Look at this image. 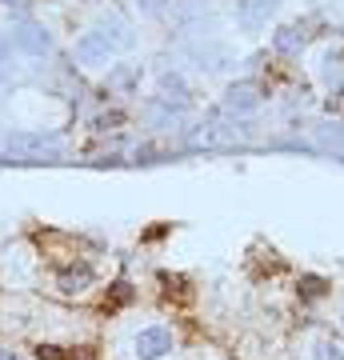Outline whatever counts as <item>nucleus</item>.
<instances>
[{
    "label": "nucleus",
    "instance_id": "nucleus-9",
    "mask_svg": "<svg viewBox=\"0 0 344 360\" xmlns=\"http://www.w3.org/2000/svg\"><path fill=\"white\" fill-rule=\"evenodd\" d=\"M272 49H276V52H300V49H305V32H300L296 25L276 28V32H272Z\"/></svg>",
    "mask_w": 344,
    "mask_h": 360
},
{
    "label": "nucleus",
    "instance_id": "nucleus-17",
    "mask_svg": "<svg viewBox=\"0 0 344 360\" xmlns=\"http://www.w3.org/2000/svg\"><path fill=\"white\" fill-rule=\"evenodd\" d=\"M317 360H344V352L336 345H329V340H324V345L317 348Z\"/></svg>",
    "mask_w": 344,
    "mask_h": 360
},
{
    "label": "nucleus",
    "instance_id": "nucleus-3",
    "mask_svg": "<svg viewBox=\"0 0 344 360\" xmlns=\"http://www.w3.org/2000/svg\"><path fill=\"white\" fill-rule=\"evenodd\" d=\"M281 8V0H236V8H232V20L241 32H260V28L276 16Z\"/></svg>",
    "mask_w": 344,
    "mask_h": 360
},
{
    "label": "nucleus",
    "instance_id": "nucleus-10",
    "mask_svg": "<svg viewBox=\"0 0 344 360\" xmlns=\"http://www.w3.org/2000/svg\"><path fill=\"white\" fill-rule=\"evenodd\" d=\"M317 141H320V148H336V153H344V124L340 120H324V124H317Z\"/></svg>",
    "mask_w": 344,
    "mask_h": 360
},
{
    "label": "nucleus",
    "instance_id": "nucleus-15",
    "mask_svg": "<svg viewBox=\"0 0 344 360\" xmlns=\"http://www.w3.org/2000/svg\"><path fill=\"white\" fill-rule=\"evenodd\" d=\"M141 16H165L168 13V0H136Z\"/></svg>",
    "mask_w": 344,
    "mask_h": 360
},
{
    "label": "nucleus",
    "instance_id": "nucleus-13",
    "mask_svg": "<svg viewBox=\"0 0 344 360\" xmlns=\"http://www.w3.org/2000/svg\"><path fill=\"white\" fill-rule=\"evenodd\" d=\"M160 89L168 92V101H177V104H189V84L177 77V72H165L160 77Z\"/></svg>",
    "mask_w": 344,
    "mask_h": 360
},
{
    "label": "nucleus",
    "instance_id": "nucleus-4",
    "mask_svg": "<svg viewBox=\"0 0 344 360\" xmlns=\"http://www.w3.org/2000/svg\"><path fill=\"white\" fill-rule=\"evenodd\" d=\"M172 333L168 328H160V324H153V328H141L136 333V356L141 360H160V356H168L172 352Z\"/></svg>",
    "mask_w": 344,
    "mask_h": 360
},
{
    "label": "nucleus",
    "instance_id": "nucleus-16",
    "mask_svg": "<svg viewBox=\"0 0 344 360\" xmlns=\"http://www.w3.org/2000/svg\"><path fill=\"white\" fill-rule=\"evenodd\" d=\"M116 84V89H128V84H132V80H136V72H132V68H116L113 77H108Z\"/></svg>",
    "mask_w": 344,
    "mask_h": 360
},
{
    "label": "nucleus",
    "instance_id": "nucleus-2",
    "mask_svg": "<svg viewBox=\"0 0 344 360\" xmlns=\"http://www.w3.org/2000/svg\"><path fill=\"white\" fill-rule=\"evenodd\" d=\"M8 40H13V49L20 52V56H49L52 52V37L44 25H32V20H25V25H13L8 28Z\"/></svg>",
    "mask_w": 344,
    "mask_h": 360
},
{
    "label": "nucleus",
    "instance_id": "nucleus-18",
    "mask_svg": "<svg viewBox=\"0 0 344 360\" xmlns=\"http://www.w3.org/2000/svg\"><path fill=\"white\" fill-rule=\"evenodd\" d=\"M37 360H77V356H60V348L40 345V348H37Z\"/></svg>",
    "mask_w": 344,
    "mask_h": 360
},
{
    "label": "nucleus",
    "instance_id": "nucleus-8",
    "mask_svg": "<svg viewBox=\"0 0 344 360\" xmlns=\"http://www.w3.org/2000/svg\"><path fill=\"white\" fill-rule=\"evenodd\" d=\"M96 32H101L108 44H113V52H116V49L125 52V49H132V44H136V37L128 32V25H125V20H116V16H108L104 25H96Z\"/></svg>",
    "mask_w": 344,
    "mask_h": 360
},
{
    "label": "nucleus",
    "instance_id": "nucleus-5",
    "mask_svg": "<svg viewBox=\"0 0 344 360\" xmlns=\"http://www.w3.org/2000/svg\"><path fill=\"white\" fill-rule=\"evenodd\" d=\"M260 108V89H256L253 80H236V84H229V92H224V112L232 116H248Z\"/></svg>",
    "mask_w": 344,
    "mask_h": 360
},
{
    "label": "nucleus",
    "instance_id": "nucleus-6",
    "mask_svg": "<svg viewBox=\"0 0 344 360\" xmlns=\"http://www.w3.org/2000/svg\"><path fill=\"white\" fill-rule=\"evenodd\" d=\"M108 56H113V44H108L96 28L77 40V60L84 68H104V65H108Z\"/></svg>",
    "mask_w": 344,
    "mask_h": 360
},
{
    "label": "nucleus",
    "instance_id": "nucleus-19",
    "mask_svg": "<svg viewBox=\"0 0 344 360\" xmlns=\"http://www.w3.org/2000/svg\"><path fill=\"white\" fill-rule=\"evenodd\" d=\"M0 360H25V356H20V352H8V348H4V352H0Z\"/></svg>",
    "mask_w": 344,
    "mask_h": 360
},
{
    "label": "nucleus",
    "instance_id": "nucleus-14",
    "mask_svg": "<svg viewBox=\"0 0 344 360\" xmlns=\"http://www.w3.org/2000/svg\"><path fill=\"white\" fill-rule=\"evenodd\" d=\"M324 288H329V284L320 281V276H300V292H305L308 300H317V296H324Z\"/></svg>",
    "mask_w": 344,
    "mask_h": 360
},
{
    "label": "nucleus",
    "instance_id": "nucleus-7",
    "mask_svg": "<svg viewBox=\"0 0 344 360\" xmlns=\"http://www.w3.org/2000/svg\"><path fill=\"white\" fill-rule=\"evenodd\" d=\"M56 288H60L64 296H80L84 288H92V264H68V269H60V276H56Z\"/></svg>",
    "mask_w": 344,
    "mask_h": 360
},
{
    "label": "nucleus",
    "instance_id": "nucleus-12",
    "mask_svg": "<svg viewBox=\"0 0 344 360\" xmlns=\"http://www.w3.org/2000/svg\"><path fill=\"white\" fill-rule=\"evenodd\" d=\"M16 77V49L8 37H0V84H8Z\"/></svg>",
    "mask_w": 344,
    "mask_h": 360
},
{
    "label": "nucleus",
    "instance_id": "nucleus-11",
    "mask_svg": "<svg viewBox=\"0 0 344 360\" xmlns=\"http://www.w3.org/2000/svg\"><path fill=\"white\" fill-rule=\"evenodd\" d=\"M192 56L200 60V68L208 65L212 72H217V68H224V65L232 60V56H229V49H217V44H200V49H192Z\"/></svg>",
    "mask_w": 344,
    "mask_h": 360
},
{
    "label": "nucleus",
    "instance_id": "nucleus-20",
    "mask_svg": "<svg viewBox=\"0 0 344 360\" xmlns=\"http://www.w3.org/2000/svg\"><path fill=\"white\" fill-rule=\"evenodd\" d=\"M0 4H13V0H0Z\"/></svg>",
    "mask_w": 344,
    "mask_h": 360
},
{
    "label": "nucleus",
    "instance_id": "nucleus-1",
    "mask_svg": "<svg viewBox=\"0 0 344 360\" xmlns=\"http://www.w3.org/2000/svg\"><path fill=\"white\" fill-rule=\"evenodd\" d=\"M0 153L8 156H20V160H32V165H40V160H60V144H56V136H37V132H13V136H4L0 141Z\"/></svg>",
    "mask_w": 344,
    "mask_h": 360
}]
</instances>
